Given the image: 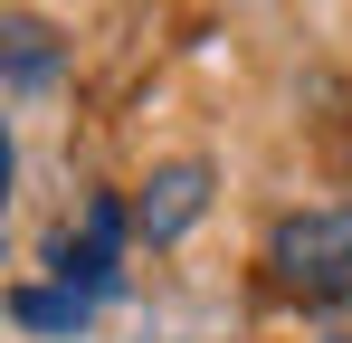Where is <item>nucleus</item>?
<instances>
[{"mask_svg": "<svg viewBox=\"0 0 352 343\" xmlns=\"http://www.w3.org/2000/svg\"><path fill=\"white\" fill-rule=\"evenodd\" d=\"M10 324L19 334H86L96 324V295H76V286H10Z\"/></svg>", "mask_w": 352, "mask_h": 343, "instance_id": "nucleus-5", "label": "nucleus"}, {"mask_svg": "<svg viewBox=\"0 0 352 343\" xmlns=\"http://www.w3.org/2000/svg\"><path fill=\"white\" fill-rule=\"evenodd\" d=\"M0 67H10V96L58 86V29L48 19H0Z\"/></svg>", "mask_w": 352, "mask_h": 343, "instance_id": "nucleus-4", "label": "nucleus"}, {"mask_svg": "<svg viewBox=\"0 0 352 343\" xmlns=\"http://www.w3.org/2000/svg\"><path fill=\"white\" fill-rule=\"evenodd\" d=\"M124 229H133V210L124 200H86V238H58L48 248V267H58V286H76V295H115L124 267H115V248H124Z\"/></svg>", "mask_w": 352, "mask_h": 343, "instance_id": "nucleus-2", "label": "nucleus"}, {"mask_svg": "<svg viewBox=\"0 0 352 343\" xmlns=\"http://www.w3.org/2000/svg\"><path fill=\"white\" fill-rule=\"evenodd\" d=\"M333 343H352V334H333Z\"/></svg>", "mask_w": 352, "mask_h": 343, "instance_id": "nucleus-6", "label": "nucleus"}, {"mask_svg": "<svg viewBox=\"0 0 352 343\" xmlns=\"http://www.w3.org/2000/svg\"><path fill=\"white\" fill-rule=\"evenodd\" d=\"M267 277L305 305H343L352 295V210H286L267 229Z\"/></svg>", "mask_w": 352, "mask_h": 343, "instance_id": "nucleus-1", "label": "nucleus"}, {"mask_svg": "<svg viewBox=\"0 0 352 343\" xmlns=\"http://www.w3.org/2000/svg\"><path fill=\"white\" fill-rule=\"evenodd\" d=\"M200 210H210V163H162L153 181H143V200H133V229L153 238V248H172V238H190L200 229Z\"/></svg>", "mask_w": 352, "mask_h": 343, "instance_id": "nucleus-3", "label": "nucleus"}]
</instances>
